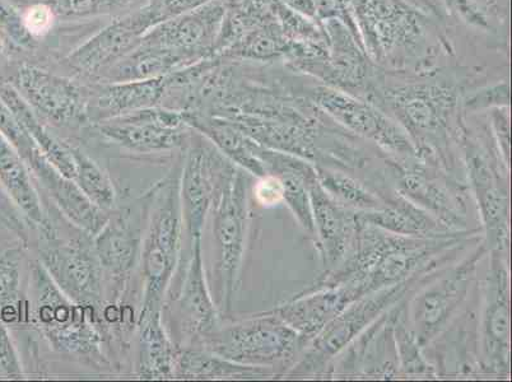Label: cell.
<instances>
[{"label": "cell", "instance_id": "cell-28", "mask_svg": "<svg viewBox=\"0 0 512 382\" xmlns=\"http://www.w3.org/2000/svg\"><path fill=\"white\" fill-rule=\"evenodd\" d=\"M180 374L186 377H258L273 375L264 367L240 365L220 356L185 352L179 361Z\"/></svg>", "mask_w": 512, "mask_h": 382}, {"label": "cell", "instance_id": "cell-32", "mask_svg": "<svg viewBox=\"0 0 512 382\" xmlns=\"http://www.w3.org/2000/svg\"><path fill=\"white\" fill-rule=\"evenodd\" d=\"M0 34L20 49L34 50L37 46L36 37L27 30L21 13L3 0H0Z\"/></svg>", "mask_w": 512, "mask_h": 382}, {"label": "cell", "instance_id": "cell-3", "mask_svg": "<svg viewBox=\"0 0 512 382\" xmlns=\"http://www.w3.org/2000/svg\"><path fill=\"white\" fill-rule=\"evenodd\" d=\"M214 354L255 367L290 365L304 351L300 335L273 312L242 321L214 335Z\"/></svg>", "mask_w": 512, "mask_h": 382}, {"label": "cell", "instance_id": "cell-9", "mask_svg": "<svg viewBox=\"0 0 512 382\" xmlns=\"http://www.w3.org/2000/svg\"><path fill=\"white\" fill-rule=\"evenodd\" d=\"M158 25L148 2L138 11L111 23L69 55L67 62L78 72L93 74L110 68L136 49L144 35Z\"/></svg>", "mask_w": 512, "mask_h": 382}, {"label": "cell", "instance_id": "cell-26", "mask_svg": "<svg viewBox=\"0 0 512 382\" xmlns=\"http://www.w3.org/2000/svg\"><path fill=\"white\" fill-rule=\"evenodd\" d=\"M136 251L137 240L127 223L116 222L102 227L96 240V253L100 263L111 273H127Z\"/></svg>", "mask_w": 512, "mask_h": 382}, {"label": "cell", "instance_id": "cell-31", "mask_svg": "<svg viewBox=\"0 0 512 382\" xmlns=\"http://www.w3.org/2000/svg\"><path fill=\"white\" fill-rule=\"evenodd\" d=\"M73 155L76 158L77 175L76 184L81 188L86 197L96 207L110 208L114 203V190L109 180L102 174L100 167L87 157L85 153L73 148Z\"/></svg>", "mask_w": 512, "mask_h": 382}, {"label": "cell", "instance_id": "cell-6", "mask_svg": "<svg viewBox=\"0 0 512 382\" xmlns=\"http://www.w3.org/2000/svg\"><path fill=\"white\" fill-rule=\"evenodd\" d=\"M484 282L481 330L482 367L488 374H510V279L502 251H490Z\"/></svg>", "mask_w": 512, "mask_h": 382}, {"label": "cell", "instance_id": "cell-33", "mask_svg": "<svg viewBox=\"0 0 512 382\" xmlns=\"http://www.w3.org/2000/svg\"><path fill=\"white\" fill-rule=\"evenodd\" d=\"M0 133L7 139L16 151L20 153L23 160H27L32 153L39 149L31 138V135L22 127L15 114L9 110L2 99H0Z\"/></svg>", "mask_w": 512, "mask_h": 382}, {"label": "cell", "instance_id": "cell-10", "mask_svg": "<svg viewBox=\"0 0 512 382\" xmlns=\"http://www.w3.org/2000/svg\"><path fill=\"white\" fill-rule=\"evenodd\" d=\"M18 92L31 107L59 125L81 124L87 118L85 100L72 81L57 74L23 65L17 72Z\"/></svg>", "mask_w": 512, "mask_h": 382}, {"label": "cell", "instance_id": "cell-17", "mask_svg": "<svg viewBox=\"0 0 512 382\" xmlns=\"http://www.w3.org/2000/svg\"><path fill=\"white\" fill-rule=\"evenodd\" d=\"M26 162L30 163L32 170L43 181L65 216L90 234H99L106 225L105 217L102 216L101 209L86 197L76 181L60 174L40 148Z\"/></svg>", "mask_w": 512, "mask_h": 382}, {"label": "cell", "instance_id": "cell-19", "mask_svg": "<svg viewBox=\"0 0 512 382\" xmlns=\"http://www.w3.org/2000/svg\"><path fill=\"white\" fill-rule=\"evenodd\" d=\"M43 260L65 295L78 302H90L100 297L99 264L81 246L48 249L44 251Z\"/></svg>", "mask_w": 512, "mask_h": 382}, {"label": "cell", "instance_id": "cell-38", "mask_svg": "<svg viewBox=\"0 0 512 382\" xmlns=\"http://www.w3.org/2000/svg\"><path fill=\"white\" fill-rule=\"evenodd\" d=\"M2 51H3V43H2V39H0V55H2Z\"/></svg>", "mask_w": 512, "mask_h": 382}, {"label": "cell", "instance_id": "cell-23", "mask_svg": "<svg viewBox=\"0 0 512 382\" xmlns=\"http://www.w3.org/2000/svg\"><path fill=\"white\" fill-rule=\"evenodd\" d=\"M170 85L169 76L111 83L102 90L97 99V107L101 114L109 118H118L121 115L155 106Z\"/></svg>", "mask_w": 512, "mask_h": 382}, {"label": "cell", "instance_id": "cell-29", "mask_svg": "<svg viewBox=\"0 0 512 382\" xmlns=\"http://www.w3.org/2000/svg\"><path fill=\"white\" fill-rule=\"evenodd\" d=\"M26 3L45 4L62 20H83V18L113 15L125 9L142 6L148 0H25Z\"/></svg>", "mask_w": 512, "mask_h": 382}, {"label": "cell", "instance_id": "cell-34", "mask_svg": "<svg viewBox=\"0 0 512 382\" xmlns=\"http://www.w3.org/2000/svg\"><path fill=\"white\" fill-rule=\"evenodd\" d=\"M20 283V259L16 251L0 256V301H11L16 297Z\"/></svg>", "mask_w": 512, "mask_h": 382}, {"label": "cell", "instance_id": "cell-21", "mask_svg": "<svg viewBox=\"0 0 512 382\" xmlns=\"http://www.w3.org/2000/svg\"><path fill=\"white\" fill-rule=\"evenodd\" d=\"M0 99L6 102L9 110L15 114L26 132L34 139L36 146L41 149L45 157L53 163L60 174L74 180L77 175L76 158L73 155V148L65 146L58 139H55L36 118L31 106L23 99L21 93L15 87L9 85L4 79H0Z\"/></svg>", "mask_w": 512, "mask_h": 382}, {"label": "cell", "instance_id": "cell-18", "mask_svg": "<svg viewBox=\"0 0 512 382\" xmlns=\"http://www.w3.org/2000/svg\"><path fill=\"white\" fill-rule=\"evenodd\" d=\"M357 220L381 228L392 234L418 239L470 235L472 232H456L442 225L432 214L406 198L395 194L394 199H384V204L374 211L356 212Z\"/></svg>", "mask_w": 512, "mask_h": 382}, {"label": "cell", "instance_id": "cell-15", "mask_svg": "<svg viewBox=\"0 0 512 382\" xmlns=\"http://www.w3.org/2000/svg\"><path fill=\"white\" fill-rule=\"evenodd\" d=\"M221 156L206 148H195L190 153L183 179L185 220L192 239H200L216 183H220L227 166Z\"/></svg>", "mask_w": 512, "mask_h": 382}, {"label": "cell", "instance_id": "cell-22", "mask_svg": "<svg viewBox=\"0 0 512 382\" xmlns=\"http://www.w3.org/2000/svg\"><path fill=\"white\" fill-rule=\"evenodd\" d=\"M0 183L23 213L34 222V225L39 227L44 235L53 236V227L40 207L39 197L34 186L31 185L23 158L2 133H0Z\"/></svg>", "mask_w": 512, "mask_h": 382}, {"label": "cell", "instance_id": "cell-13", "mask_svg": "<svg viewBox=\"0 0 512 382\" xmlns=\"http://www.w3.org/2000/svg\"><path fill=\"white\" fill-rule=\"evenodd\" d=\"M309 193L325 276L346 260L355 244L358 221L356 212L335 202L318 180L310 184Z\"/></svg>", "mask_w": 512, "mask_h": 382}, {"label": "cell", "instance_id": "cell-5", "mask_svg": "<svg viewBox=\"0 0 512 382\" xmlns=\"http://www.w3.org/2000/svg\"><path fill=\"white\" fill-rule=\"evenodd\" d=\"M487 254V246L482 242L472 254L446 270L412 298L408 316L412 332L422 347L439 337L458 314L476 278L478 264Z\"/></svg>", "mask_w": 512, "mask_h": 382}, {"label": "cell", "instance_id": "cell-12", "mask_svg": "<svg viewBox=\"0 0 512 382\" xmlns=\"http://www.w3.org/2000/svg\"><path fill=\"white\" fill-rule=\"evenodd\" d=\"M180 237L179 209L174 193H170L164 207L153 221L146 251L144 274L147 279L146 301L143 312L158 311L162 292L175 268Z\"/></svg>", "mask_w": 512, "mask_h": 382}, {"label": "cell", "instance_id": "cell-30", "mask_svg": "<svg viewBox=\"0 0 512 382\" xmlns=\"http://www.w3.org/2000/svg\"><path fill=\"white\" fill-rule=\"evenodd\" d=\"M393 339L399 360L400 374L406 376H435L434 366L423 357L421 343L416 335L404 323L402 309L395 314L393 324Z\"/></svg>", "mask_w": 512, "mask_h": 382}, {"label": "cell", "instance_id": "cell-1", "mask_svg": "<svg viewBox=\"0 0 512 382\" xmlns=\"http://www.w3.org/2000/svg\"><path fill=\"white\" fill-rule=\"evenodd\" d=\"M467 236L418 239L395 235L358 221L355 244L346 260L333 272L325 274L319 284H348L361 298L414 277L425 276L434 267L437 256L453 250Z\"/></svg>", "mask_w": 512, "mask_h": 382}, {"label": "cell", "instance_id": "cell-37", "mask_svg": "<svg viewBox=\"0 0 512 382\" xmlns=\"http://www.w3.org/2000/svg\"><path fill=\"white\" fill-rule=\"evenodd\" d=\"M254 191L259 203L263 204L264 207L277 206V204L283 202V194H285L282 181L273 175L260 177Z\"/></svg>", "mask_w": 512, "mask_h": 382}, {"label": "cell", "instance_id": "cell-16", "mask_svg": "<svg viewBox=\"0 0 512 382\" xmlns=\"http://www.w3.org/2000/svg\"><path fill=\"white\" fill-rule=\"evenodd\" d=\"M222 16L223 9L218 4L207 3L194 11L158 23L144 35L141 44L204 54Z\"/></svg>", "mask_w": 512, "mask_h": 382}, {"label": "cell", "instance_id": "cell-11", "mask_svg": "<svg viewBox=\"0 0 512 382\" xmlns=\"http://www.w3.org/2000/svg\"><path fill=\"white\" fill-rule=\"evenodd\" d=\"M185 124V114L147 107L111 119L109 124L101 127V133L132 151H164L181 146V128Z\"/></svg>", "mask_w": 512, "mask_h": 382}, {"label": "cell", "instance_id": "cell-7", "mask_svg": "<svg viewBox=\"0 0 512 382\" xmlns=\"http://www.w3.org/2000/svg\"><path fill=\"white\" fill-rule=\"evenodd\" d=\"M465 169L476 198L484 228V244L490 251H504L509 246V190L500 163H495L481 148L467 144Z\"/></svg>", "mask_w": 512, "mask_h": 382}, {"label": "cell", "instance_id": "cell-35", "mask_svg": "<svg viewBox=\"0 0 512 382\" xmlns=\"http://www.w3.org/2000/svg\"><path fill=\"white\" fill-rule=\"evenodd\" d=\"M211 2L212 0H148L158 23L194 11V9L206 6L207 3Z\"/></svg>", "mask_w": 512, "mask_h": 382}, {"label": "cell", "instance_id": "cell-20", "mask_svg": "<svg viewBox=\"0 0 512 382\" xmlns=\"http://www.w3.org/2000/svg\"><path fill=\"white\" fill-rule=\"evenodd\" d=\"M202 57L204 54L139 43L136 49L107 68L106 78L110 83H118L166 77L179 72L185 62H194Z\"/></svg>", "mask_w": 512, "mask_h": 382}, {"label": "cell", "instance_id": "cell-8", "mask_svg": "<svg viewBox=\"0 0 512 382\" xmlns=\"http://www.w3.org/2000/svg\"><path fill=\"white\" fill-rule=\"evenodd\" d=\"M389 166L400 197L425 209L450 230L467 232L464 200L448 180H442L439 174L431 170L430 163L416 158L395 160Z\"/></svg>", "mask_w": 512, "mask_h": 382}, {"label": "cell", "instance_id": "cell-27", "mask_svg": "<svg viewBox=\"0 0 512 382\" xmlns=\"http://www.w3.org/2000/svg\"><path fill=\"white\" fill-rule=\"evenodd\" d=\"M142 370L148 377L165 376L171 370V348L161 328L160 312H142Z\"/></svg>", "mask_w": 512, "mask_h": 382}, {"label": "cell", "instance_id": "cell-2", "mask_svg": "<svg viewBox=\"0 0 512 382\" xmlns=\"http://www.w3.org/2000/svg\"><path fill=\"white\" fill-rule=\"evenodd\" d=\"M425 276L414 277L352 302L307 344L300 360L286 372V375L304 377L325 374L334 358L351 347V344L355 343V340L386 311L399 304L412 290L414 284Z\"/></svg>", "mask_w": 512, "mask_h": 382}, {"label": "cell", "instance_id": "cell-14", "mask_svg": "<svg viewBox=\"0 0 512 382\" xmlns=\"http://www.w3.org/2000/svg\"><path fill=\"white\" fill-rule=\"evenodd\" d=\"M358 298L348 284L316 286L314 291L293 298L272 312L300 335L305 349L335 316Z\"/></svg>", "mask_w": 512, "mask_h": 382}, {"label": "cell", "instance_id": "cell-25", "mask_svg": "<svg viewBox=\"0 0 512 382\" xmlns=\"http://www.w3.org/2000/svg\"><path fill=\"white\" fill-rule=\"evenodd\" d=\"M315 169L321 188L343 207L366 212L383 206L384 199L346 172L328 166H315Z\"/></svg>", "mask_w": 512, "mask_h": 382}, {"label": "cell", "instance_id": "cell-24", "mask_svg": "<svg viewBox=\"0 0 512 382\" xmlns=\"http://www.w3.org/2000/svg\"><path fill=\"white\" fill-rule=\"evenodd\" d=\"M183 307L195 330L204 334L212 332L217 314L204 277L200 239H195L193 259L184 286Z\"/></svg>", "mask_w": 512, "mask_h": 382}, {"label": "cell", "instance_id": "cell-36", "mask_svg": "<svg viewBox=\"0 0 512 382\" xmlns=\"http://www.w3.org/2000/svg\"><path fill=\"white\" fill-rule=\"evenodd\" d=\"M22 16L27 30H29L34 37L48 34L55 20L54 13L51 12V9L41 3L29 4V7H27L26 12L23 13Z\"/></svg>", "mask_w": 512, "mask_h": 382}, {"label": "cell", "instance_id": "cell-4", "mask_svg": "<svg viewBox=\"0 0 512 382\" xmlns=\"http://www.w3.org/2000/svg\"><path fill=\"white\" fill-rule=\"evenodd\" d=\"M248 175L228 165L220 183V195L214 216V239L217 245V268L221 297L230 307L236 291L246 230H248Z\"/></svg>", "mask_w": 512, "mask_h": 382}]
</instances>
